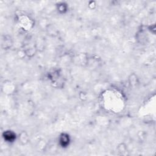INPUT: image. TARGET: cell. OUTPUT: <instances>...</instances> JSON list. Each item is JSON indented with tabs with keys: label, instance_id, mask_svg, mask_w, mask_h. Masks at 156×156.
<instances>
[{
	"label": "cell",
	"instance_id": "obj_1",
	"mask_svg": "<svg viewBox=\"0 0 156 156\" xmlns=\"http://www.w3.org/2000/svg\"><path fill=\"white\" fill-rule=\"evenodd\" d=\"M18 140H19V143L21 145H26L29 141V140H30L29 135L26 131L23 130L19 133Z\"/></svg>",
	"mask_w": 156,
	"mask_h": 156
},
{
	"label": "cell",
	"instance_id": "obj_2",
	"mask_svg": "<svg viewBox=\"0 0 156 156\" xmlns=\"http://www.w3.org/2000/svg\"><path fill=\"white\" fill-rule=\"evenodd\" d=\"M59 143L62 147H66L69 145L70 140H69V136L68 133H62L59 136Z\"/></svg>",
	"mask_w": 156,
	"mask_h": 156
},
{
	"label": "cell",
	"instance_id": "obj_3",
	"mask_svg": "<svg viewBox=\"0 0 156 156\" xmlns=\"http://www.w3.org/2000/svg\"><path fill=\"white\" fill-rule=\"evenodd\" d=\"M1 44L2 47L4 49H9L12 45V39L10 36L9 35H4L2 38V41H1Z\"/></svg>",
	"mask_w": 156,
	"mask_h": 156
},
{
	"label": "cell",
	"instance_id": "obj_4",
	"mask_svg": "<svg viewBox=\"0 0 156 156\" xmlns=\"http://www.w3.org/2000/svg\"><path fill=\"white\" fill-rule=\"evenodd\" d=\"M2 136H3V138H4V140H5L7 142H12L16 138L15 133L11 130L4 131Z\"/></svg>",
	"mask_w": 156,
	"mask_h": 156
},
{
	"label": "cell",
	"instance_id": "obj_5",
	"mask_svg": "<svg viewBox=\"0 0 156 156\" xmlns=\"http://www.w3.org/2000/svg\"><path fill=\"white\" fill-rule=\"evenodd\" d=\"M129 84L131 87H135L138 83V78L136 74L131 73L128 77Z\"/></svg>",
	"mask_w": 156,
	"mask_h": 156
},
{
	"label": "cell",
	"instance_id": "obj_6",
	"mask_svg": "<svg viewBox=\"0 0 156 156\" xmlns=\"http://www.w3.org/2000/svg\"><path fill=\"white\" fill-rule=\"evenodd\" d=\"M117 151L120 155H126L127 152V145L124 143L119 144L117 146Z\"/></svg>",
	"mask_w": 156,
	"mask_h": 156
},
{
	"label": "cell",
	"instance_id": "obj_7",
	"mask_svg": "<svg viewBox=\"0 0 156 156\" xmlns=\"http://www.w3.org/2000/svg\"><path fill=\"white\" fill-rule=\"evenodd\" d=\"M68 6L65 2L59 3L57 5V10L60 13H64L67 11Z\"/></svg>",
	"mask_w": 156,
	"mask_h": 156
}]
</instances>
